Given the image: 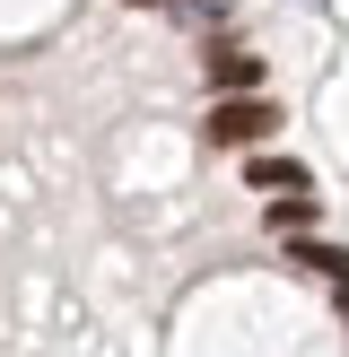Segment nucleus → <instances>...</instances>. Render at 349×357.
<instances>
[{"mask_svg": "<svg viewBox=\"0 0 349 357\" xmlns=\"http://www.w3.org/2000/svg\"><path fill=\"white\" fill-rule=\"evenodd\" d=\"M253 192H306V166H288V157H253Z\"/></svg>", "mask_w": 349, "mask_h": 357, "instance_id": "obj_4", "label": "nucleus"}, {"mask_svg": "<svg viewBox=\"0 0 349 357\" xmlns=\"http://www.w3.org/2000/svg\"><path fill=\"white\" fill-rule=\"evenodd\" d=\"M297 271H314V279H332V288H349V253H341V244H297Z\"/></svg>", "mask_w": 349, "mask_h": 357, "instance_id": "obj_3", "label": "nucleus"}, {"mask_svg": "<svg viewBox=\"0 0 349 357\" xmlns=\"http://www.w3.org/2000/svg\"><path fill=\"white\" fill-rule=\"evenodd\" d=\"M271 131H279V114L262 96H218V114H209V139L218 149H262Z\"/></svg>", "mask_w": 349, "mask_h": 357, "instance_id": "obj_1", "label": "nucleus"}, {"mask_svg": "<svg viewBox=\"0 0 349 357\" xmlns=\"http://www.w3.org/2000/svg\"><path fill=\"white\" fill-rule=\"evenodd\" d=\"M271 227H279V236H306V227H314V192H279Z\"/></svg>", "mask_w": 349, "mask_h": 357, "instance_id": "obj_5", "label": "nucleus"}, {"mask_svg": "<svg viewBox=\"0 0 349 357\" xmlns=\"http://www.w3.org/2000/svg\"><path fill=\"white\" fill-rule=\"evenodd\" d=\"M253 79H262V61H253V52H236V44H209V87H218V96H244Z\"/></svg>", "mask_w": 349, "mask_h": 357, "instance_id": "obj_2", "label": "nucleus"}, {"mask_svg": "<svg viewBox=\"0 0 349 357\" xmlns=\"http://www.w3.org/2000/svg\"><path fill=\"white\" fill-rule=\"evenodd\" d=\"M140 9H157V0H140Z\"/></svg>", "mask_w": 349, "mask_h": 357, "instance_id": "obj_6", "label": "nucleus"}]
</instances>
